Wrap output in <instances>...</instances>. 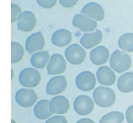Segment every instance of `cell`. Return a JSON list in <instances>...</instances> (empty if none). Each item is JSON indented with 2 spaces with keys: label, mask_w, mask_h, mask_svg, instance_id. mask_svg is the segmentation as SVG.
<instances>
[{
  "label": "cell",
  "mask_w": 133,
  "mask_h": 123,
  "mask_svg": "<svg viewBox=\"0 0 133 123\" xmlns=\"http://www.w3.org/2000/svg\"><path fill=\"white\" fill-rule=\"evenodd\" d=\"M93 97L97 105L102 107H111L116 100V95L114 90L110 88L99 86L93 93Z\"/></svg>",
  "instance_id": "1"
},
{
  "label": "cell",
  "mask_w": 133,
  "mask_h": 123,
  "mask_svg": "<svg viewBox=\"0 0 133 123\" xmlns=\"http://www.w3.org/2000/svg\"><path fill=\"white\" fill-rule=\"evenodd\" d=\"M110 64L114 71L121 73L130 68L131 61L128 54L117 50L111 54Z\"/></svg>",
  "instance_id": "2"
},
{
  "label": "cell",
  "mask_w": 133,
  "mask_h": 123,
  "mask_svg": "<svg viewBox=\"0 0 133 123\" xmlns=\"http://www.w3.org/2000/svg\"><path fill=\"white\" fill-rule=\"evenodd\" d=\"M18 79L22 86L33 88L39 85L41 81V75L36 69L32 68H26L20 72Z\"/></svg>",
  "instance_id": "3"
},
{
  "label": "cell",
  "mask_w": 133,
  "mask_h": 123,
  "mask_svg": "<svg viewBox=\"0 0 133 123\" xmlns=\"http://www.w3.org/2000/svg\"><path fill=\"white\" fill-rule=\"evenodd\" d=\"M65 56L67 61L72 64L78 65L82 64L86 57V52L78 44H72L66 48Z\"/></svg>",
  "instance_id": "4"
},
{
  "label": "cell",
  "mask_w": 133,
  "mask_h": 123,
  "mask_svg": "<svg viewBox=\"0 0 133 123\" xmlns=\"http://www.w3.org/2000/svg\"><path fill=\"white\" fill-rule=\"evenodd\" d=\"M75 83L77 87L80 90L89 92L94 88L96 81L94 74L89 71H85L77 76Z\"/></svg>",
  "instance_id": "5"
},
{
  "label": "cell",
  "mask_w": 133,
  "mask_h": 123,
  "mask_svg": "<svg viewBox=\"0 0 133 123\" xmlns=\"http://www.w3.org/2000/svg\"><path fill=\"white\" fill-rule=\"evenodd\" d=\"M17 102L25 107L32 106L37 100V96L35 91L32 89H21L15 94Z\"/></svg>",
  "instance_id": "6"
},
{
  "label": "cell",
  "mask_w": 133,
  "mask_h": 123,
  "mask_svg": "<svg viewBox=\"0 0 133 123\" xmlns=\"http://www.w3.org/2000/svg\"><path fill=\"white\" fill-rule=\"evenodd\" d=\"M94 104L89 96L81 95L75 99L74 102V108L77 113L81 115H87L93 111Z\"/></svg>",
  "instance_id": "7"
},
{
  "label": "cell",
  "mask_w": 133,
  "mask_h": 123,
  "mask_svg": "<svg viewBox=\"0 0 133 123\" xmlns=\"http://www.w3.org/2000/svg\"><path fill=\"white\" fill-rule=\"evenodd\" d=\"M66 63L64 57L61 54H55L51 56L47 66L49 75L61 74L65 72Z\"/></svg>",
  "instance_id": "8"
},
{
  "label": "cell",
  "mask_w": 133,
  "mask_h": 123,
  "mask_svg": "<svg viewBox=\"0 0 133 123\" xmlns=\"http://www.w3.org/2000/svg\"><path fill=\"white\" fill-rule=\"evenodd\" d=\"M36 18L31 11H25L20 14L17 19V27L22 32H30L35 28L36 25Z\"/></svg>",
  "instance_id": "9"
},
{
  "label": "cell",
  "mask_w": 133,
  "mask_h": 123,
  "mask_svg": "<svg viewBox=\"0 0 133 123\" xmlns=\"http://www.w3.org/2000/svg\"><path fill=\"white\" fill-rule=\"evenodd\" d=\"M66 81L65 76H55L50 79L46 86L47 94L54 95L62 93L66 87Z\"/></svg>",
  "instance_id": "10"
},
{
  "label": "cell",
  "mask_w": 133,
  "mask_h": 123,
  "mask_svg": "<svg viewBox=\"0 0 133 123\" xmlns=\"http://www.w3.org/2000/svg\"><path fill=\"white\" fill-rule=\"evenodd\" d=\"M45 45L44 38L41 32H38L30 35L25 42V48L29 54L42 50Z\"/></svg>",
  "instance_id": "11"
},
{
  "label": "cell",
  "mask_w": 133,
  "mask_h": 123,
  "mask_svg": "<svg viewBox=\"0 0 133 123\" xmlns=\"http://www.w3.org/2000/svg\"><path fill=\"white\" fill-rule=\"evenodd\" d=\"M72 24L83 32L92 31L97 26L96 22L82 14H77L74 17Z\"/></svg>",
  "instance_id": "12"
},
{
  "label": "cell",
  "mask_w": 133,
  "mask_h": 123,
  "mask_svg": "<svg viewBox=\"0 0 133 123\" xmlns=\"http://www.w3.org/2000/svg\"><path fill=\"white\" fill-rule=\"evenodd\" d=\"M81 13L96 21H102L105 17L103 8L99 4L95 2H90L85 4L82 9Z\"/></svg>",
  "instance_id": "13"
},
{
  "label": "cell",
  "mask_w": 133,
  "mask_h": 123,
  "mask_svg": "<svg viewBox=\"0 0 133 123\" xmlns=\"http://www.w3.org/2000/svg\"><path fill=\"white\" fill-rule=\"evenodd\" d=\"M69 108V102L68 99L62 95H58L52 98L50 101L49 109L51 113L64 114Z\"/></svg>",
  "instance_id": "14"
},
{
  "label": "cell",
  "mask_w": 133,
  "mask_h": 123,
  "mask_svg": "<svg viewBox=\"0 0 133 123\" xmlns=\"http://www.w3.org/2000/svg\"><path fill=\"white\" fill-rule=\"evenodd\" d=\"M98 82L105 86H111L115 83L116 75L110 67L103 66L100 67L96 72Z\"/></svg>",
  "instance_id": "15"
},
{
  "label": "cell",
  "mask_w": 133,
  "mask_h": 123,
  "mask_svg": "<svg viewBox=\"0 0 133 123\" xmlns=\"http://www.w3.org/2000/svg\"><path fill=\"white\" fill-rule=\"evenodd\" d=\"M110 53L108 49L100 46L93 49L90 53L91 62L96 65H100L107 62L109 58Z\"/></svg>",
  "instance_id": "16"
},
{
  "label": "cell",
  "mask_w": 133,
  "mask_h": 123,
  "mask_svg": "<svg viewBox=\"0 0 133 123\" xmlns=\"http://www.w3.org/2000/svg\"><path fill=\"white\" fill-rule=\"evenodd\" d=\"M102 38L103 34L101 31L97 29L92 33H84L81 38L80 42L83 47L89 49L99 44Z\"/></svg>",
  "instance_id": "17"
},
{
  "label": "cell",
  "mask_w": 133,
  "mask_h": 123,
  "mask_svg": "<svg viewBox=\"0 0 133 123\" xmlns=\"http://www.w3.org/2000/svg\"><path fill=\"white\" fill-rule=\"evenodd\" d=\"M72 33L65 29H58L54 32L52 36L53 44L59 47L66 46L72 40Z\"/></svg>",
  "instance_id": "18"
},
{
  "label": "cell",
  "mask_w": 133,
  "mask_h": 123,
  "mask_svg": "<svg viewBox=\"0 0 133 123\" xmlns=\"http://www.w3.org/2000/svg\"><path fill=\"white\" fill-rule=\"evenodd\" d=\"M117 87L123 93H130L133 91V72H128L122 74L118 79Z\"/></svg>",
  "instance_id": "19"
},
{
  "label": "cell",
  "mask_w": 133,
  "mask_h": 123,
  "mask_svg": "<svg viewBox=\"0 0 133 123\" xmlns=\"http://www.w3.org/2000/svg\"><path fill=\"white\" fill-rule=\"evenodd\" d=\"M49 101L48 100H41L35 105L34 113L36 118L41 120H45L52 116L49 109Z\"/></svg>",
  "instance_id": "20"
},
{
  "label": "cell",
  "mask_w": 133,
  "mask_h": 123,
  "mask_svg": "<svg viewBox=\"0 0 133 123\" xmlns=\"http://www.w3.org/2000/svg\"><path fill=\"white\" fill-rule=\"evenodd\" d=\"M50 58L48 53L42 51L34 53L31 57V64L38 69H43L46 65Z\"/></svg>",
  "instance_id": "21"
},
{
  "label": "cell",
  "mask_w": 133,
  "mask_h": 123,
  "mask_svg": "<svg viewBox=\"0 0 133 123\" xmlns=\"http://www.w3.org/2000/svg\"><path fill=\"white\" fill-rule=\"evenodd\" d=\"M118 46L125 52H133V33H127L122 35L118 40Z\"/></svg>",
  "instance_id": "22"
},
{
  "label": "cell",
  "mask_w": 133,
  "mask_h": 123,
  "mask_svg": "<svg viewBox=\"0 0 133 123\" xmlns=\"http://www.w3.org/2000/svg\"><path fill=\"white\" fill-rule=\"evenodd\" d=\"M124 120L123 113L113 111L107 113L100 120L99 123H122Z\"/></svg>",
  "instance_id": "23"
},
{
  "label": "cell",
  "mask_w": 133,
  "mask_h": 123,
  "mask_svg": "<svg viewBox=\"0 0 133 123\" xmlns=\"http://www.w3.org/2000/svg\"><path fill=\"white\" fill-rule=\"evenodd\" d=\"M11 49V63L15 64L18 62L23 57V48L19 43L12 42Z\"/></svg>",
  "instance_id": "24"
},
{
  "label": "cell",
  "mask_w": 133,
  "mask_h": 123,
  "mask_svg": "<svg viewBox=\"0 0 133 123\" xmlns=\"http://www.w3.org/2000/svg\"><path fill=\"white\" fill-rule=\"evenodd\" d=\"M11 22H15L18 18L22 11L21 8L19 6L14 4H11Z\"/></svg>",
  "instance_id": "25"
},
{
  "label": "cell",
  "mask_w": 133,
  "mask_h": 123,
  "mask_svg": "<svg viewBox=\"0 0 133 123\" xmlns=\"http://www.w3.org/2000/svg\"><path fill=\"white\" fill-rule=\"evenodd\" d=\"M45 123H68V121L64 116H55L47 120Z\"/></svg>",
  "instance_id": "26"
},
{
  "label": "cell",
  "mask_w": 133,
  "mask_h": 123,
  "mask_svg": "<svg viewBox=\"0 0 133 123\" xmlns=\"http://www.w3.org/2000/svg\"><path fill=\"white\" fill-rule=\"evenodd\" d=\"M38 4L45 8H51L57 3V1H37Z\"/></svg>",
  "instance_id": "27"
},
{
  "label": "cell",
  "mask_w": 133,
  "mask_h": 123,
  "mask_svg": "<svg viewBox=\"0 0 133 123\" xmlns=\"http://www.w3.org/2000/svg\"><path fill=\"white\" fill-rule=\"evenodd\" d=\"M127 120L128 123H133V105L128 108L126 113Z\"/></svg>",
  "instance_id": "28"
},
{
  "label": "cell",
  "mask_w": 133,
  "mask_h": 123,
  "mask_svg": "<svg viewBox=\"0 0 133 123\" xmlns=\"http://www.w3.org/2000/svg\"><path fill=\"white\" fill-rule=\"evenodd\" d=\"M78 1H59L60 4L65 8H72L78 2Z\"/></svg>",
  "instance_id": "29"
},
{
  "label": "cell",
  "mask_w": 133,
  "mask_h": 123,
  "mask_svg": "<svg viewBox=\"0 0 133 123\" xmlns=\"http://www.w3.org/2000/svg\"><path fill=\"white\" fill-rule=\"evenodd\" d=\"M76 123H95L93 120L88 118H83L78 120Z\"/></svg>",
  "instance_id": "30"
},
{
  "label": "cell",
  "mask_w": 133,
  "mask_h": 123,
  "mask_svg": "<svg viewBox=\"0 0 133 123\" xmlns=\"http://www.w3.org/2000/svg\"><path fill=\"white\" fill-rule=\"evenodd\" d=\"M11 123H16V122L14 120H11Z\"/></svg>",
  "instance_id": "31"
},
{
  "label": "cell",
  "mask_w": 133,
  "mask_h": 123,
  "mask_svg": "<svg viewBox=\"0 0 133 123\" xmlns=\"http://www.w3.org/2000/svg\"><path fill=\"white\" fill-rule=\"evenodd\" d=\"M11 74H12V76H11V79H12V77H13V71H12V69H11Z\"/></svg>",
  "instance_id": "32"
}]
</instances>
